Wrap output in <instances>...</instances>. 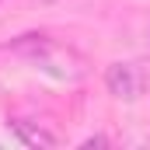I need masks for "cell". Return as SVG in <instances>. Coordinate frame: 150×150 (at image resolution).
<instances>
[{
    "label": "cell",
    "mask_w": 150,
    "mask_h": 150,
    "mask_svg": "<svg viewBox=\"0 0 150 150\" xmlns=\"http://www.w3.org/2000/svg\"><path fill=\"white\" fill-rule=\"evenodd\" d=\"M105 87H108V94L122 98V101H136L143 91V74L136 63H112L105 70Z\"/></svg>",
    "instance_id": "obj_1"
},
{
    "label": "cell",
    "mask_w": 150,
    "mask_h": 150,
    "mask_svg": "<svg viewBox=\"0 0 150 150\" xmlns=\"http://www.w3.org/2000/svg\"><path fill=\"white\" fill-rule=\"evenodd\" d=\"M11 129L18 133V140H21L25 147H35V150H52V147H56V136H52L49 129L35 126V122H25V119H18V122H11Z\"/></svg>",
    "instance_id": "obj_2"
},
{
    "label": "cell",
    "mask_w": 150,
    "mask_h": 150,
    "mask_svg": "<svg viewBox=\"0 0 150 150\" xmlns=\"http://www.w3.org/2000/svg\"><path fill=\"white\" fill-rule=\"evenodd\" d=\"M84 147H105V140L101 136H91V140H84Z\"/></svg>",
    "instance_id": "obj_3"
},
{
    "label": "cell",
    "mask_w": 150,
    "mask_h": 150,
    "mask_svg": "<svg viewBox=\"0 0 150 150\" xmlns=\"http://www.w3.org/2000/svg\"><path fill=\"white\" fill-rule=\"evenodd\" d=\"M147 45H150V38H147Z\"/></svg>",
    "instance_id": "obj_4"
}]
</instances>
